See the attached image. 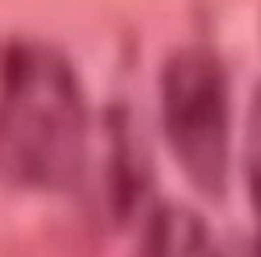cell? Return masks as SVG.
I'll use <instances>...</instances> for the list:
<instances>
[{
  "label": "cell",
  "instance_id": "1",
  "mask_svg": "<svg viewBox=\"0 0 261 257\" xmlns=\"http://www.w3.org/2000/svg\"><path fill=\"white\" fill-rule=\"evenodd\" d=\"M90 150V107L68 58L33 36H0V175L68 189Z\"/></svg>",
  "mask_w": 261,
  "mask_h": 257
},
{
  "label": "cell",
  "instance_id": "2",
  "mask_svg": "<svg viewBox=\"0 0 261 257\" xmlns=\"http://www.w3.org/2000/svg\"><path fill=\"white\" fill-rule=\"evenodd\" d=\"M161 115L175 161L204 193H222L229 172V93L222 65L204 47H175L161 68Z\"/></svg>",
  "mask_w": 261,
  "mask_h": 257
},
{
  "label": "cell",
  "instance_id": "3",
  "mask_svg": "<svg viewBox=\"0 0 261 257\" xmlns=\"http://www.w3.org/2000/svg\"><path fill=\"white\" fill-rule=\"evenodd\" d=\"M150 257H222L207 225L186 207H165L154 218Z\"/></svg>",
  "mask_w": 261,
  "mask_h": 257
},
{
  "label": "cell",
  "instance_id": "4",
  "mask_svg": "<svg viewBox=\"0 0 261 257\" xmlns=\"http://www.w3.org/2000/svg\"><path fill=\"white\" fill-rule=\"evenodd\" d=\"M247 179H250V196H254V211H257V221H261V93H257V100H254V118H250Z\"/></svg>",
  "mask_w": 261,
  "mask_h": 257
},
{
  "label": "cell",
  "instance_id": "5",
  "mask_svg": "<svg viewBox=\"0 0 261 257\" xmlns=\"http://www.w3.org/2000/svg\"><path fill=\"white\" fill-rule=\"evenodd\" d=\"M247 257H261V243H257V246H254V250H250Z\"/></svg>",
  "mask_w": 261,
  "mask_h": 257
}]
</instances>
